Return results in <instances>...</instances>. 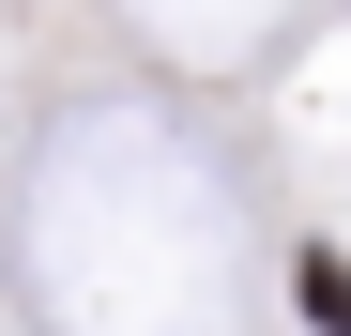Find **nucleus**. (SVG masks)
<instances>
[{
	"instance_id": "nucleus-1",
	"label": "nucleus",
	"mask_w": 351,
	"mask_h": 336,
	"mask_svg": "<svg viewBox=\"0 0 351 336\" xmlns=\"http://www.w3.org/2000/svg\"><path fill=\"white\" fill-rule=\"evenodd\" d=\"M306 321H321V336H351V260H336V245H306Z\"/></svg>"
}]
</instances>
